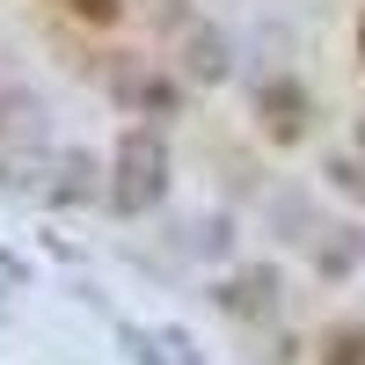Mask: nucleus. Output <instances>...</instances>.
<instances>
[{
    "label": "nucleus",
    "mask_w": 365,
    "mask_h": 365,
    "mask_svg": "<svg viewBox=\"0 0 365 365\" xmlns=\"http://www.w3.org/2000/svg\"><path fill=\"white\" fill-rule=\"evenodd\" d=\"M263 103L278 110V117H270V132H278V139H292V132H299V96H292V88H270Z\"/></svg>",
    "instance_id": "3"
},
{
    "label": "nucleus",
    "mask_w": 365,
    "mask_h": 365,
    "mask_svg": "<svg viewBox=\"0 0 365 365\" xmlns=\"http://www.w3.org/2000/svg\"><path fill=\"white\" fill-rule=\"evenodd\" d=\"M66 8H73L81 22H96V29H110V22H125V0H66Z\"/></svg>",
    "instance_id": "4"
},
{
    "label": "nucleus",
    "mask_w": 365,
    "mask_h": 365,
    "mask_svg": "<svg viewBox=\"0 0 365 365\" xmlns=\"http://www.w3.org/2000/svg\"><path fill=\"white\" fill-rule=\"evenodd\" d=\"M182 73H190V81H220V73H227V44L212 37V29L190 37V44H182Z\"/></svg>",
    "instance_id": "2"
},
{
    "label": "nucleus",
    "mask_w": 365,
    "mask_h": 365,
    "mask_svg": "<svg viewBox=\"0 0 365 365\" xmlns=\"http://www.w3.org/2000/svg\"><path fill=\"white\" fill-rule=\"evenodd\" d=\"M161 175H168L161 139L125 132V146H117V212H146V205L161 197Z\"/></svg>",
    "instance_id": "1"
},
{
    "label": "nucleus",
    "mask_w": 365,
    "mask_h": 365,
    "mask_svg": "<svg viewBox=\"0 0 365 365\" xmlns=\"http://www.w3.org/2000/svg\"><path fill=\"white\" fill-rule=\"evenodd\" d=\"M358 58H365V15H358Z\"/></svg>",
    "instance_id": "5"
}]
</instances>
